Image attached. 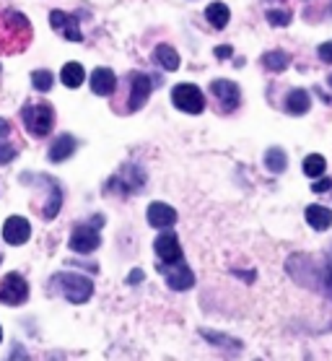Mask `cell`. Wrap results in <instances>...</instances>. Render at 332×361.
<instances>
[{"label": "cell", "instance_id": "cell-1", "mask_svg": "<svg viewBox=\"0 0 332 361\" xmlns=\"http://www.w3.org/2000/svg\"><path fill=\"white\" fill-rule=\"evenodd\" d=\"M32 42V24L18 11H0V52L16 55Z\"/></svg>", "mask_w": 332, "mask_h": 361}, {"label": "cell", "instance_id": "cell-2", "mask_svg": "<svg viewBox=\"0 0 332 361\" xmlns=\"http://www.w3.org/2000/svg\"><path fill=\"white\" fill-rule=\"evenodd\" d=\"M49 286L60 291L70 304H86L94 294V281L86 279V276H78V273H55Z\"/></svg>", "mask_w": 332, "mask_h": 361}, {"label": "cell", "instance_id": "cell-3", "mask_svg": "<svg viewBox=\"0 0 332 361\" xmlns=\"http://www.w3.org/2000/svg\"><path fill=\"white\" fill-rule=\"evenodd\" d=\"M21 117H24L26 133H32L34 138H47L52 125H55V109L39 102V104H26L21 109Z\"/></svg>", "mask_w": 332, "mask_h": 361}, {"label": "cell", "instance_id": "cell-4", "mask_svg": "<svg viewBox=\"0 0 332 361\" xmlns=\"http://www.w3.org/2000/svg\"><path fill=\"white\" fill-rule=\"evenodd\" d=\"M171 102H174V107L187 112V115H200L205 109L203 91L197 89V86H192V83H179V86H174Z\"/></svg>", "mask_w": 332, "mask_h": 361}, {"label": "cell", "instance_id": "cell-5", "mask_svg": "<svg viewBox=\"0 0 332 361\" xmlns=\"http://www.w3.org/2000/svg\"><path fill=\"white\" fill-rule=\"evenodd\" d=\"M29 299V283L24 281V276L18 273H8L6 279L0 281V302L8 307H18Z\"/></svg>", "mask_w": 332, "mask_h": 361}, {"label": "cell", "instance_id": "cell-6", "mask_svg": "<svg viewBox=\"0 0 332 361\" xmlns=\"http://www.w3.org/2000/svg\"><path fill=\"white\" fill-rule=\"evenodd\" d=\"M154 91V78L146 73H130V97H128V112H138L146 107L148 97Z\"/></svg>", "mask_w": 332, "mask_h": 361}, {"label": "cell", "instance_id": "cell-7", "mask_svg": "<svg viewBox=\"0 0 332 361\" xmlns=\"http://www.w3.org/2000/svg\"><path fill=\"white\" fill-rule=\"evenodd\" d=\"M159 271H161V276L166 279V286L174 288V291H187V288L195 286V273L187 268L182 260L174 265H159Z\"/></svg>", "mask_w": 332, "mask_h": 361}, {"label": "cell", "instance_id": "cell-8", "mask_svg": "<svg viewBox=\"0 0 332 361\" xmlns=\"http://www.w3.org/2000/svg\"><path fill=\"white\" fill-rule=\"evenodd\" d=\"M211 91H213V97L219 99L221 112H234V109L239 107L242 94H239V86H236L234 81H228V78H216V81H211Z\"/></svg>", "mask_w": 332, "mask_h": 361}, {"label": "cell", "instance_id": "cell-9", "mask_svg": "<svg viewBox=\"0 0 332 361\" xmlns=\"http://www.w3.org/2000/svg\"><path fill=\"white\" fill-rule=\"evenodd\" d=\"M143 182H146V174L140 172L135 164H128L117 177H112L109 185H112V190H120V192L130 195V192H140V190H143Z\"/></svg>", "mask_w": 332, "mask_h": 361}, {"label": "cell", "instance_id": "cell-10", "mask_svg": "<svg viewBox=\"0 0 332 361\" xmlns=\"http://www.w3.org/2000/svg\"><path fill=\"white\" fill-rule=\"evenodd\" d=\"M49 26H52L57 34H63L68 42H83L78 18L70 16V13H65V11H52V13H49Z\"/></svg>", "mask_w": 332, "mask_h": 361}, {"label": "cell", "instance_id": "cell-11", "mask_svg": "<svg viewBox=\"0 0 332 361\" xmlns=\"http://www.w3.org/2000/svg\"><path fill=\"white\" fill-rule=\"evenodd\" d=\"M99 245H102V237H99L97 226L91 229V226H83V224H81V226H75L73 234H70V250H73V252H78V255L94 252Z\"/></svg>", "mask_w": 332, "mask_h": 361}, {"label": "cell", "instance_id": "cell-12", "mask_svg": "<svg viewBox=\"0 0 332 361\" xmlns=\"http://www.w3.org/2000/svg\"><path fill=\"white\" fill-rule=\"evenodd\" d=\"M156 257L161 260L164 265H174L182 260V247H179V239L177 234H171V231H164L161 237L156 239Z\"/></svg>", "mask_w": 332, "mask_h": 361}, {"label": "cell", "instance_id": "cell-13", "mask_svg": "<svg viewBox=\"0 0 332 361\" xmlns=\"http://www.w3.org/2000/svg\"><path fill=\"white\" fill-rule=\"evenodd\" d=\"M32 237V224L26 221L24 216H11L8 221L3 224V239L8 242V245L18 247V245H26Z\"/></svg>", "mask_w": 332, "mask_h": 361}, {"label": "cell", "instance_id": "cell-14", "mask_svg": "<svg viewBox=\"0 0 332 361\" xmlns=\"http://www.w3.org/2000/svg\"><path fill=\"white\" fill-rule=\"evenodd\" d=\"M42 180L47 185V200H44V208H42V216H44L47 221H52V219L60 214V208H63V190H60L57 180H52L47 174H42Z\"/></svg>", "mask_w": 332, "mask_h": 361}, {"label": "cell", "instance_id": "cell-15", "mask_svg": "<svg viewBox=\"0 0 332 361\" xmlns=\"http://www.w3.org/2000/svg\"><path fill=\"white\" fill-rule=\"evenodd\" d=\"M148 224L154 226V229H169L177 224V211L166 203H151L148 205Z\"/></svg>", "mask_w": 332, "mask_h": 361}, {"label": "cell", "instance_id": "cell-16", "mask_svg": "<svg viewBox=\"0 0 332 361\" xmlns=\"http://www.w3.org/2000/svg\"><path fill=\"white\" fill-rule=\"evenodd\" d=\"M114 89H117V75L109 68H97L91 73V91L97 97H112Z\"/></svg>", "mask_w": 332, "mask_h": 361}, {"label": "cell", "instance_id": "cell-17", "mask_svg": "<svg viewBox=\"0 0 332 361\" xmlns=\"http://www.w3.org/2000/svg\"><path fill=\"white\" fill-rule=\"evenodd\" d=\"M312 109V97H309L307 89H293L288 97H285V112L288 115H307Z\"/></svg>", "mask_w": 332, "mask_h": 361}, {"label": "cell", "instance_id": "cell-18", "mask_svg": "<svg viewBox=\"0 0 332 361\" xmlns=\"http://www.w3.org/2000/svg\"><path fill=\"white\" fill-rule=\"evenodd\" d=\"M307 224L316 231H327L332 226V211L330 208H324V205H309Z\"/></svg>", "mask_w": 332, "mask_h": 361}, {"label": "cell", "instance_id": "cell-19", "mask_svg": "<svg viewBox=\"0 0 332 361\" xmlns=\"http://www.w3.org/2000/svg\"><path fill=\"white\" fill-rule=\"evenodd\" d=\"M75 151V138L73 135H60V138L52 143V148H49V161H55V164H60V161H65V159H70Z\"/></svg>", "mask_w": 332, "mask_h": 361}, {"label": "cell", "instance_id": "cell-20", "mask_svg": "<svg viewBox=\"0 0 332 361\" xmlns=\"http://www.w3.org/2000/svg\"><path fill=\"white\" fill-rule=\"evenodd\" d=\"M154 60L159 63V66L164 68V71H177L179 66H182V60H179V52L174 47H169V44H159V47L154 49Z\"/></svg>", "mask_w": 332, "mask_h": 361}, {"label": "cell", "instance_id": "cell-21", "mask_svg": "<svg viewBox=\"0 0 332 361\" xmlns=\"http://www.w3.org/2000/svg\"><path fill=\"white\" fill-rule=\"evenodd\" d=\"M205 18H208V24H211L213 29H226L228 18H231V11H228L226 3H211V6L205 8Z\"/></svg>", "mask_w": 332, "mask_h": 361}, {"label": "cell", "instance_id": "cell-22", "mask_svg": "<svg viewBox=\"0 0 332 361\" xmlns=\"http://www.w3.org/2000/svg\"><path fill=\"white\" fill-rule=\"evenodd\" d=\"M262 66L268 68L270 73H283L285 68L291 66V55H288V52H283V49L265 52V55H262Z\"/></svg>", "mask_w": 332, "mask_h": 361}, {"label": "cell", "instance_id": "cell-23", "mask_svg": "<svg viewBox=\"0 0 332 361\" xmlns=\"http://www.w3.org/2000/svg\"><path fill=\"white\" fill-rule=\"evenodd\" d=\"M83 78H86V73H83V66H78V63H68V66H63V71H60V81H63L68 89H78L83 83Z\"/></svg>", "mask_w": 332, "mask_h": 361}, {"label": "cell", "instance_id": "cell-24", "mask_svg": "<svg viewBox=\"0 0 332 361\" xmlns=\"http://www.w3.org/2000/svg\"><path fill=\"white\" fill-rule=\"evenodd\" d=\"M265 166H268V172L273 174H281L285 172V166H288V157H285L283 148H268V154H265Z\"/></svg>", "mask_w": 332, "mask_h": 361}, {"label": "cell", "instance_id": "cell-25", "mask_svg": "<svg viewBox=\"0 0 332 361\" xmlns=\"http://www.w3.org/2000/svg\"><path fill=\"white\" fill-rule=\"evenodd\" d=\"M324 169H327V161H324L322 154H309L304 159V174L307 177H322Z\"/></svg>", "mask_w": 332, "mask_h": 361}, {"label": "cell", "instance_id": "cell-26", "mask_svg": "<svg viewBox=\"0 0 332 361\" xmlns=\"http://www.w3.org/2000/svg\"><path fill=\"white\" fill-rule=\"evenodd\" d=\"M52 83H55V75L49 73V71H34L32 73V86L39 94H47L49 89H52Z\"/></svg>", "mask_w": 332, "mask_h": 361}, {"label": "cell", "instance_id": "cell-27", "mask_svg": "<svg viewBox=\"0 0 332 361\" xmlns=\"http://www.w3.org/2000/svg\"><path fill=\"white\" fill-rule=\"evenodd\" d=\"M203 338H208V341H211V343H216V345H226V348H231V351L242 348V343H239V341H231V338H226V336H216V333H211V330H203Z\"/></svg>", "mask_w": 332, "mask_h": 361}, {"label": "cell", "instance_id": "cell-28", "mask_svg": "<svg viewBox=\"0 0 332 361\" xmlns=\"http://www.w3.org/2000/svg\"><path fill=\"white\" fill-rule=\"evenodd\" d=\"M265 16H268V21L273 26H288L291 24V13H288V11H268V13H265Z\"/></svg>", "mask_w": 332, "mask_h": 361}, {"label": "cell", "instance_id": "cell-29", "mask_svg": "<svg viewBox=\"0 0 332 361\" xmlns=\"http://www.w3.org/2000/svg\"><path fill=\"white\" fill-rule=\"evenodd\" d=\"M13 157H16V148L11 143H0V164H8Z\"/></svg>", "mask_w": 332, "mask_h": 361}, {"label": "cell", "instance_id": "cell-30", "mask_svg": "<svg viewBox=\"0 0 332 361\" xmlns=\"http://www.w3.org/2000/svg\"><path fill=\"white\" fill-rule=\"evenodd\" d=\"M316 55H319V60H322V63H330V66H332V39L324 42V44H319Z\"/></svg>", "mask_w": 332, "mask_h": 361}, {"label": "cell", "instance_id": "cell-31", "mask_svg": "<svg viewBox=\"0 0 332 361\" xmlns=\"http://www.w3.org/2000/svg\"><path fill=\"white\" fill-rule=\"evenodd\" d=\"M319 276H322V288L327 291V294H330V299H332V265H327V268H324Z\"/></svg>", "mask_w": 332, "mask_h": 361}, {"label": "cell", "instance_id": "cell-32", "mask_svg": "<svg viewBox=\"0 0 332 361\" xmlns=\"http://www.w3.org/2000/svg\"><path fill=\"white\" fill-rule=\"evenodd\" d=\"M330 188H332V180H330V177H322V180H316L314 185H312V190H314V192H327Z\"/></svg>", "mask_w": 332, "mask_h": 361}, {"label": "cell", "instance_id": "cell-33", "mask_svg": "<svg viewBox=\"0 0 332 361\" xmlns=\"http://www.w3.org/2000/svg\"><path fill=\"white\" fill-rule=\"evenodd\" d=\"M213 52H216V58H231V55H234V49L231 47H216Z\"/></svg>", "mask_w": 332, "mask_h": 361}, {"label": "cell", "instance_id": "cell-34", "mask_svg": "<svg viewBox=\"0 0 332 361\" xmlns=\"http://www.w3.org/2000/svg\"><path fill=\"white\" fill-rule=\"evenodd\" d=\"M8 133H11V123L8 120H0V138H6Z\"/></svg>", "mask_w": 332, "mask_h": 361}, {"label": "cell", "instance_id": "cell-35", "mask_svg": "<svg viewBox=\"0 0 332 361\" xmlns=\"http://www.w3.org/2000/svg\"><path fill=\"white\" fill-rule=\"evenodd\" d=\"M138 281H143V273H140V271H133L128 276V283H138Z\"/></svg>", "mask_w": 332, "mask_h": 361}, {"label": "cell", "instance_id": "cell-36", "mask_svg": "<svg viewBox=\"0 0 332 361\" xmlns=\"http://www.w3.org/2000/svg\"><path fill=\"white\" fill-rule=\"evenodd\" d=\"M327 81H330V86H332V75H330V78H327Z\"/></svg>", "mask_w": 332, "mask_h": 361}, {"label": "cell", "instance_id": "cell-37", "mask_svg": "<svg viewBox=\"0 0 332 361\" xmlns=\"http://www.w3.org/2000/svg\"><path fill=\"white\" fill-rule=\"evenodd\" d=\"M0 341H3V330H0Z\"/></svg>", "mask_w": 332, "mask_h": 361}, {"label": "cell", "instance_id": "cell-38", "mask_svg": "<svg viewBox=\"0 0 332 361\" xmlns=\"http://www.w3.org/2000/svg\"><path fill=\"white\" fill-rule=\"evenodd\" d=\"M0 260H3V255H0Z\"/></svg>", "mask_w": 332, "mask_h": 361}, {"label": "cell", "instance_id": "cell-39", "mask_svg": "<svg viewBox=\"0 0 332 361\" xmlns=\"http://www.w3.org/2000/svg\"><path fill=\"white\" fill-rule=\"evenodd\" d=\"M0 71H3V68H0Z\"/></svg>", "mask_w": 332, "mask_h": 361}]
</instances>
